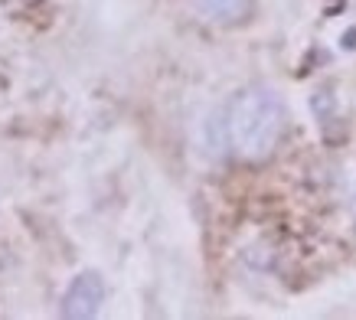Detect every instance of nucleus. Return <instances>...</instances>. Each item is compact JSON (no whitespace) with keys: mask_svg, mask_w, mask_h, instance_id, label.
Returning a JSON list of instances; mask_svg holds the SVG:
<instances>
[{"mask_svg":"<svg viewBox=\"0 0 356 320\" xmlns=\"http://www.w3.org/2000/svg\"><path fill=\"white\" fill-rule=\"evenodd\" d=\"M196 7L206 20L222 23V26H232V23L252 17V0H196Z\"/></svg>","mask_w":356,"mask_h":320,"instance_id":"obj_3","label":"nucleus"},{"mask_svg":"<svg viewBox=\"0 0 356 320\" xmlns=\"http://www.w3.org/2000/svg\"><path fill=\"white\" fill-rule=\"evenodd\" d=\"M105 278L98 271H82L72 278V285L63 294V317L69 320H88L95 317L105 304Z\"/></svg>","mask_w":356,"mask_h":320,"instance_id":"obj_2","label":"nucleus"},{"mask_svg":"<svg viewBox=\"0 0 356 320\" xmlns=\"http://www.w3.org/2000/svg\"><path fill=\"white\" fill-rule=\"evenodd\" d=\"M353 216H356V200H353Z\"/></svg>","mask_w":356,"mask_h":320,"instance_id":"obj_4","label":"nucleus"},{"mask_svg":"<svg viewBox=\"0 0 356 320\" xmlns=\"http://www.w3.org/2000/svg\"><path fill=\"white\" fill-rule=\"evenodd\" d=\"M288 115L281 98L265 86H248L229 98V105L219 115V128H222V144L229 154L238 160H265L275 154L281 144Z\"/></svg>","mask_w":356,"mask_h":320,"instance_id":"obj_1","label":"nucleus"}]
</instances>
